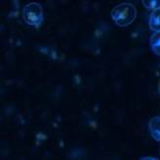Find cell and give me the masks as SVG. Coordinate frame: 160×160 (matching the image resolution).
Instances as JSON below:
<instances>
[{"label": "cell", "instance_id": "52a82bcc", "mask_svg": "<svg viewBox=\"0 0 160 160\" xmlns=\"http://www.w3.org/2000/svg\"><path fill=\"white\" fill-rule=\"evenodd\" d=\"M140 160H159V159L156 158V157H149V156H147V157H142V158H141Z\"/></svg>", "mask_w": 160, "mask_h": 160}, {"label": "cell", "instance_id": "7a4b0ae2", "mask_svg": "<svg viewBox=\"0 0 160 160\" xmlns=\"http://www.w3.org/2000/svg\"><path fill=\"white\" fill-rule=\"evenodd\" d=\"M22 19L29 26L39 27L43 21V10L41 5L36 2L27 4L22 10Z\"/></svg>", "mask_w": 160, "mask_h": 160}, {"label": "cell", "instance_id": "3957f363", "mask_svg": "<svg viewBox=\"0 0 160 160\" xmlns=\"http://www.w3.org/2000/svg\"><path fill=\"white\" fill-rule=\"evenodd\" d=\"M148 129L155 141L160 142V116H155L150 119L148 123Z\"/></svg>", "mask_w": 160, "mask_h": 160}, {"label": "cell", "instance_id": "5b68a950", "mask_svg": "<svg viewBox=\"0 0 160 160\" xmlns=\"http://www.w3.org/2000/svg\"><path fill=\"white\" fill-rule=\"evenodd\" d=\"M149 44L152 52L155 55L160 56V31L159 32H154L151 35L149 39Z\"/></svg>", "mask_w": 160, "mask_h": 160}, {"label": "cell", "instance_id": "6da1fadb", "mask_svg": "<svg viewBox=\"0 0 160 160\" xmlns=\"http://www.w3.org/2000/svg\"><path fill=\"white\" fill-rule=\"evenodd\" d=\"M110 16L118 27H127L137 17V9L131 3H121L112 8Z\"/></svg>", "mask_w": 160, "mask_h": 160}, {"label": "cell", "instance_id": "277c9868", "mask_svg": "<svg viewBox=\"0 0 160 160\" xmlns=\"http://www.w3.org/2000/svg\"><path fill=\"white\" fill-rule=\"evenodd\" d=\"M148 25L150 29L154 32H159L160 31V8L152 11V13L150 14Z\"/></svg>", "mask_w": 160, "mask_h": 160}, {"label": "cell", "instance_id": "8992f818", "mask_svg": "<svg viewBox=\"0 0 160 160\" xmlns=\"http://www.w3.org/2000/svg\"><path fill=\"white\" fill-rule=\"evenodd\" d=\"M142 5L145 6L147 9L156 10L160 8V0H143Z\"/></svg>", "mask_w": 160, "mask_h": 160}, {"label": "cell", "instance_id": "ba28073f", "mask_svg": "<svg viewBox=\"0 0 160 160\" xmlns=\"http://www.w3.org/2000/svg\"><path fill=\"white\" fill-rule=\"evenodd\" d=\"M158 91L160 93V79H159V82H158Z\"/></svg>", "mask_w": 160, "mask_h": 160}]
</instances>
